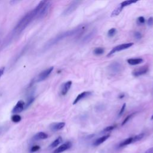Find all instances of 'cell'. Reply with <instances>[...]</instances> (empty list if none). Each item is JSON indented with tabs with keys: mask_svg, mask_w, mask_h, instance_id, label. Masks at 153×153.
Masks as SVG:
<instances>
[{
	"mask_svg": "<svg viewBox=\"0 0 153 153\" xmlns=\"http://www.w3.org/2000/svg\"><path fill=\"white\" fill-rule=\"evenodd\" d=\"M65 126V123L64 122H59V123H54L51 124L50 126V129L53 131H56L62 129Z\"/></svg>",
	"mask_w": 153,
	"mask_h": 153,
	"instance_id": "7c38bea8",
	"label": "cell"
},
{
	"mask_svg": "<svg viewBox=\"0 0 153 153\" xmlns=\"http://www.w3.org/2000/svg\"><path fill=\"white\" fill-rule=\"evenodd\" d=\"M39 4L30 11L26 13L16 24L13 30L11 31L10 34H9L8 36L6 38L4 41L3 45L6 46L10 42H11L14 38L17 37L19 35H20L25 29L26 27L35 19L38 18V11H39Z\"/></svg>",
	"mask_w": 153,
	"mask_h": 153,
	"instance_id": "6da1fadb",
	"label": "cell"
},
{
	"mask_svg": "<svg viewBox=\"0 0 153 153\" xmlns=\"http://www.w3.org/2000/svg\"><path fill=\"white\" fill-rule=\"evenodd\" d=\"M85 26H81L77 28L74 29L72 30H68L65 32L61 33L59 34L58 35H57L56 37L53 38L52 39H51L47 44L46 46H47V47H51L52 45L56 44V43H57L58 42H59L60 41L63 39L64 38H65L66 37L73 36V35H79V33H81L83 31L85 30Z\"/></svg>",
	"mask_w": 153,
	"mask_h": 153,
	"instance_id": "7a4b0ae2",
	"label": "cell"
},
{
	"mask_svg": "<svg viewBox=\"0 0 153 153\" xmlns=\"http://www.w3.org/2000/svg\"><path fill=\"white\" fill-rule=\"evenodd\" d=\"M137 23L139 24H143L145 22V19L143 16H140L137 18Z\"/></svg>",
	"mask_w": 153,
	"mask_h": 153,
	"instance_id": "f1b7e54d",
	"label": "cell"
},
{
	"mask_svg": "<svg viewBox=\"0 0 153 153\" xmlns=\"http://www.w3.org/2000/svg\"><path fill=\"white\" fill-rule=\"evenodd\" d=\"M25 103L23 100H19L16 104V105L14 106V107L13 108L11 112L14 114H16L17 113H20L22 112L25 109Z\"/></svg>",
	"mask_w": 153,
	"mask_h": 153,
	"instance_id": "52a82bcc",
	"label": "cell"
},
{
	"mask_svg": "<svg viewBox=\"0 0 153 153\" xmlns=\"http://www.w3.org/2000/svg\"><path fill=\"white\" fill-rule=\"evenodd\" d=\"M133 143V137H128L126 139H124V140H123L118 145V146L120 148L121 147H123V146H127L130 143Z\"/></svg>",
	"mask_w": 153,
	"mask_h": 153,
	"instance_id": "e0dca14e",
	"label": "cell"
},
{
	"mask_svg": "<svg viewBox=\"0 0 153 153\" xmlns=\"http://www.w3.org/2000/svg\"><path fill=\"white\" fill-rule=\"evenodd\" d=\"M151 120H153V115L151 116Z\"/></svg>",
	"mask_w": 153,
	"mask_h": 153,
	"instance_id": "d590c367",
	"label": "cell"
},
{
	"mask_svg": "<svg viewBox=\"0 0 153 153\" xmlns=\"http://www.w3.org/2000/svg\"><path fill=\"white\" fill-rule=\"evenodd\" d=\"M110 136V134H106L105 136H103L98 139H97L93 143V145L94 146H99V145L103 143L105 140H106Z\"/></svg>",
	"mask_w": 153,
	"mask_h": 153,
	"instance_id": "5bb4252c",
	"label": "cell"
},
{
	"mask_svg": "<svg viewBox=\"0 0 153 153\" xmlns=\"http://www.w3.org/2000/svg\"><path fill=\"white\" fill-rule=\"evenodd\" d=\"M147 24L149 26H152L153 25V17H149L147 20Z\"/></svg>",
	"mask_w": 153,
	"mask_h": 153,
	"instance_id": "1f68e13d",
	"label": "cell"
},
{
	"mask_svg": "<svg viewBox=\"0 0 153 153\" xmlns=\"http://www.w3.org/2000/svg\"><path fill=\"white\" fill-rule=\"evenodd\" d=\"M72 85V81H68L66 82H65L61 87L60 93L62 96H65L67 94L69 90L70 89Z\"/></svg>",
	"mask_w": 153,
	"mask_h": 153,
	"instance_id": "8fae6325",
	"label": "cell"
},
{
	"mask_svg": "<svg viewBox=\"0 0 153 153\" xmlns=\"http://www.w3.org/2000/svg\"><path fill=\"white\" fill-rule=\"evenodd\" d=\"M122 66L117 62H114L111 63L108 66V71L112 74H117L121 71Z\"/></svg>",
	"mask_w": 153,
	"mask_h": 153,
	"instance_id": "8992f818",
	"label": "cell"
},
{
	"mask_svg": "<svg viewBox=\"0 0 153 153\" xmlns=\"http://www.w3.org/2000/svg\"><path fill=\"white\" fill-rule=\"evenodd\" d=\"M40 149V146L39 145H33L31 147L30 151V152H35L38 151Z\"/></svg>",
	"mask_w": 153,
	"mask_h": 153,
	"instance_id": "83f0119b",
	"label": "cell"
},
{
	"mask_svg": "<svg viewBox=\"0 0 153 153\" xmlns=\"http://www.w3.org/2000/svg\"><path fill=\"white\" fill-rule=\"evenodd\" d=\"M91 91H85L84 92H82L81 93L77 95V96L76 97V98L75 99V100H74L72 104L73 105H75L79 101H80L81 99H84L89 96H90L91 94Z\"/></svg>",
	"mask_w": 153,
	"mask_h": 153,
	"instance_id": "30bf717a",
	"label": "cell"
},
{
	"mask_svg": "<svg viewBox=\"0 0 153 153\" xmlns=\"http://www.w3.org/2000/svg\"><path fill=\"white\" fill-rule=\"evenodd\" d=\"M134 44L133 42H128V43H125V44H120L118 45H117L115 47H114L107 54V57H109L110 56L112 55L113 54H114L116 52L121 51V50H124L126 49H127L128 48H130V47H131Z\"/></svg>",
	"mask_w": 153,
	"mask_h": 153,
	"instance_id": "5b68a950",
	"label": "cell"
},
{
	"mask_svg": "<svg viewBox=\"0 0 153 153\" xmlns=\"http://www.w3.org/2000/svg\"><path fill=\"white\" fill-rule=\"evenodd\" d=\"M11 121L14 123H19L22 120V117L20 115H17V114H14L11 116Z\"/></svg>",
	"mask_w": 153,
	"mask_h": 153,
	"instance_id": "603a6c76",
	"label": "cell"
},
{
	"mask_svg": "<svg viewBox=\"0 0 153 153\" xmlns=\"http://www.w3.org/2000/svg\"><path fill=\"white\" fill-rule=\"evenodd\" d=\"M136 113L135 112H134V113H132V114H130V115H128L127 117H126V118H125V119L123 120V123H121V125L122 126H123V125H124L125 124H126L133 116H134V115Z\"/></svg>",
	"mask_w": 153,
	"mask_h": 153,
	"instance_id": "d4e9b609",
	"label": "cell"
},
{
	"mask_svg": "<svg viewBox=\"0 0 153 153\" xmlns=\"http://www.w3.org/2000/svg\"><path fill=\"white\" fill-rule=\"evenodd\" d=\"M144 153H153V147L149 148Z\"/></svg>",
	"mask_w": 153,
	"mask_h": 153,
	"instance_id": "836d02e7",
	"label": "cell"
},
{
	"mask_svg": "<svg viewBox=\"0 0 153 153\" xmlns=\"http://www.w3.org/2000/svg\"><path fill=\"white\" fill-rule=\"evenodd\" d=\"M34 100H35L34 96H33L32 95L30 96L29 97V98L27 99V102H26V104L25 105V108H27V107H29L32 103V102L34 101Z\"/></svg>",
	"mask_w": 153,
	"mask_h": 153,
	"instance_id": "cb8c5ba5",
	"label": "cell"
},
{
	"mask_svg": "<svg viewBox=\"0 0 153 153\" xmlns=\"http://www.w3.org/2000/svg\"><path fill=\"white\" fill-rule=\"evenodd\" d=\"M62 142V137L61 136L58 137L56 139H55L50 145V148H55L57 146H58L60 143H61Z\"/></svg>",
	"mask_w": 153,
	"mask_h": 153,
	"instance_id": "ac0fdd59",
	"label": "cell"
},
{
	"mask_svg": "<svg viewBox=\"0 0 153 153\" xmlns=\"http://www.w3.org/2000/svg\"><path fill=\"white\" fill-rule=\"evenodd\" d=\"M134 37L136 39H140L142 38V34L139 32H136L134 33Z\"/></svg>",
	"mask_w": 153,
	"mask_h": 153,
	"instance_id": "f546056e",
	"label": "cell"
},
{
	"mask_svg": "<svg viewBox=\"0 0 153 153\" xmlns=\"http://www.w3.org/2000/svg\"><path fill=\"white\" fill-rule=\"evenodd\" d=\"M54 68L53 66H51L47 69H46L45 70L42 71L39 74H38V75L35 78L34 81L36 82H41L42 81L44 80H45V79H47L48 78V76L50 75V74L51 73V72L53 71Z\"/></svg>",
	"mask_w": 153,
	"mask_h": 153,
	"instance_id": "277c9868",
	"label": "cell"
},
{
	"mask_svg": "<svg viewBox=\"0 0 153 153\" xmlns=\"http://www.w3.org/2000/svg\"><path fill=\"white\" fill-rule=\"evenodd\" d=\"M124 8H123L120 5L117 7L112 13H111V17H114V16H118L123 10Z\"/></svg>",
	"mask_w": 153,
	"mask_h": 153,
	"instance_id": "d6986e66",
	"label": "cell"
},
{
	"mask_svg": "<svg viewBox=\"0 0 153 153\" xmlns=\"http://www.w3.org/2000/svg\"><path fill=\"white\" fill-rule=\"evenodd\" d=\"M144 136H145V134L143 133H142L134 136V137H133V143L140 140L142 139H143Z\"/></svg>",
	"mask_w": 153,
	"mask_h": 153,
	"instance_id": "7402d4cb",
	"label": "cell"
},
{
	"mask_svg": "<svg viewBox=\"0 0 153 153\" xmlns=\"http://www.w3.org/2000/svg\"><path fill=\"white\" fill-rule=\"evenodd\" d=\"M5 71V68L4 67H1L0 68V78H1V76H2V75L4 74Z\"/></svg>",
	"mask_w": 153,
	"mask_h": 153,
	"instance_id": "d6a6232c",
	"label": "cell"
},
{
	"mask_svg": "<svg viewBox=\"0 0 153 153\" xmlns=\"http://www.w3.org/2000/svg\"><path fill=\"white\" fill-rule=\"evenodd\" d=\"M116 32H117V30H116L115 28H114V27L111 28V29H110L108 30V36H109V37H112V36H114V35H115Z\"/></svg>",
	"mask_w": 153,
	"mask_h": 153,
	"instance_id": "484cf974",
	"label": "cell"
},
{
	"mask_svg": "<svg viewBox=\"0 0 153 153\" xmlns=\"http://www.w3.org/2000/svg\"><path fill=\"white\" fill-rule=\"evenodd\" d=\"M104 51L105 50L102 47H96L93 50V53L96 55H101L104 53Z\"/></svg>",
	"mask_w": 153,
	"mask_h": 153,
	"instance_id": "44dd1931",
	"label": "cell"
},
{
	"mask_svg": "<svg viewBox=\"0 0 153 153\" xmlns=\"http://www.w3.org/2000/svg\"><path fill=\"white\" fill-rule=\"evenodd\" d=\"M126 104L125 103H123V105H122V107H121V109L120 110V112H119V114H118V115H119V116L123 114V112H124V110H125V108H126Z\"/></svg>",
	"mask_w": 153,
	"mask_h": 153,
	"instance_id": "4dcf8cb0",
	"label": "cell"
},
{
	"mask_svg": "<svg viewBox=\"0 0 153 153\" xmlns=\"http://www.w3.org/2000/svg\"><path fill=\"white\" fill-rule=\"evenodd\" d=\"M148 71V67L147 66H143L141 68L135 69L133 71L132 75L134 76H139L146 74Z\"/></svg>",
	"mask_w": 153,
	"mask_h": 153,
	"instance_id": "9c48e42d",
	"label": "cell"
},
{
	"mask_svg": "<svg viewBox=\"0 0 153 153\" xmlns=\"http://www.w3.org/2000/svg\"><path fill=\"white\" fill-rule=\"evenodd\" d=\"M96 33V30L94 29L90 32L88 34H87L82 39V43H87L88 42H90L93 38L94 36V35Z\"/></svg>",
	"mask_w": 153,
	"mask_h": 153,
	"instance_id": "4fadbf2b",
	"label": "cell"
},
{
	"mask_svg": "<svg viewBox=\"0 0 153 153\" xmlns=\"http://www.w3.org/2000/svg\"><path fill=\"white\" fill-rule=\"evenodd\" d=\"M81 1H74L71 2L68 7L63 11L62 13V16H66L68 15H70L71 13H72L79 6Z\"/></svg>",
	"mask_w": 153,
	"mask_h": 153,
	"instance_id": "3957f363",
	"label": "cell"
},
{
	"mask_svg": "<svg viewBox=\"0 0 153 153\" xmlns=\"http://www.w3.org/2000/svg\"><path fill=\"white\" fill-rule=\"evenodd\" d=\"M143 60L142 58H134V59H128L127 62L129 65H136L142 63Z\"/></svg>",
	"mask_w": 153,
	"mask_h": 153,
	"instance_id": "2e32d148",
	"label": "cell"
},
{
	"mask_svg": "<svg viewBox=\"0 0 153 153\" xmlns=\"http://www.w3.org/2000/svg\"><path fill=\"white\" fill-rule=\"evenodd\" d=\"M115 126H108L106 127H105L102 131V133H106V132H109L110 131H112V130H114L115 128Z\"/></svg>",
	"mask_w": 153,
	"mask_h": 153,
	"instance_id": "4316f807",
	"label": "cell"
},
{
	"mask_svg": "<svg viewBox=\"0 0 153 153\" xmlns=\"http://www.w3.org/2000/svg\"><path fill=\"white\" fill-rule=\"evenodd\" d=\"M2 130H3V128L2 127H0V133L1 131H2Z\"/></svg>",
	"mask_w": 153,
	"mask_h": 153,
	"instance_id": "e575fe53",
	"label": "cell"
},
{
	"mask_svg": "<svg viewBox=\"0 0 153 153\" xmlns=\"http://www.w3.org/2000/svg\"><path fill=\"white\" fill-rule=\"evenodd\" d=\"M137 2V1H134V0H127V1H124L120 3V5L123 7L124 8L125 7H127L128 5H130L132 4Z\"/></svg>",
	"mask_w": 153,
	"mask_h": 153,
	"instance_id": "ffe728a7",
	"label": "cell"
},
{
	"mask_svg": "<svg viewBox=\"0 0 153 153\" xmlns=\"http://www.w3.org/2000/svg\"><path fill=\"white\" fill-rule=\"evenodd\" d=\"M48 137V134L44 132L41 131L36 133L33 137V140H38L41 139H45Z\"/></svg>",
	"mask_w": 153,
	"mask_h": 153,
	"instance_id": "9a60e30c",
	"label": "cell"
},
{
	"mask_svg": "<svg viewBox=\"0 0 153 153\" xmlns=\"http://www.w3.org/2000/svg\"><path fill=\"white\" fill-rule=\"evenodd\" d=\"M72 146V143L71 142H66L62 145H61L60 146H59L57 148H56L54 151L53 153H61L62 152H64L65 151L69 149Z\"/></svg>",
	"mask_w": 153,
	"mask_h": 153,
	"instance_id": "ba28073f",
	"label": "cell"
}]
</instances>
